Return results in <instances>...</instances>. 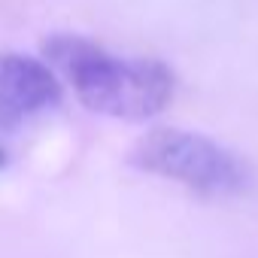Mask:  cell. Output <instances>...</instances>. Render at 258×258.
Returning <instances> with one entry per match:
<instances>
[{"instance_id": "cell-1", "label": "cell", "mask_w": 258, "mask_h": 258, "mask_svg": "<svg viewBox=\"0 0 258 258\" xmlns=\"http://www.w3.org/2000/svg\"><path fill=\"white\" fill-rule=\"evenodd\" d=\"M43 52L46 64L67 76L76 97L91 112L121 121H146L164 112L173 100V73L155 58H115L76 34L49 37Z\"/></svg>"}, {"instance_id": "cell-2", "label": "cell", "mask_w": 258, "mask_h": 258, "mask_svg": "<svg viewBox=\"0 0 258 258\" xmlns=\"http://www.w3.org/2000/svg\"><path fill=\"white\" fill-rule=\"evenodd\" d=\"M131 164L201 195H237L249 185V167L237 152L182 127H152L137 140Z\"/></svg>"}, {"instance_id": "cell-3", "label": "cell", "mask_w": 258, "mask_h": 258, "mask_svg": "<svg viewBox=\"0 0 258 258\" xmlns=\"http://www.w3.org/2000/svg\"><path fill=\"white\" fill-rule=\"evenodd\" d=\"M58 100L61 82L46 61L19 52L0 55V131H19Z\"/></svg>"}, {"instance_id": "cell-4", "label": "cell", "mask_w": 258, "mask_h": 258, "mask_svg": "<svg viewBox=\"0 0 258 258\" xmlns=\"http://www.w3.org/2000/svg\"><path fill=\"white\" fill-rule=\"evenodd\" d=\"M4 164H7V152H4V149H0V167H4Z\"/></svg>"}]
</instances>
